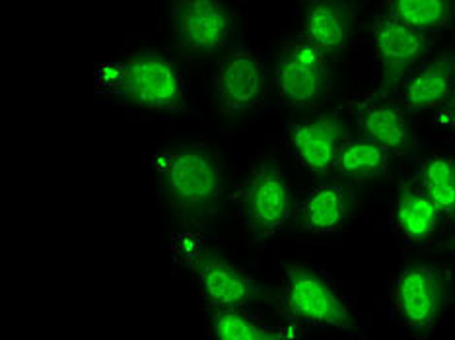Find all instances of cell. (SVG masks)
<instances>
[{
    "instance_id": "6da1fadb",
    "label": "cell",
    "mask_w": 455,
    "mask_h": 340,
    "mask_svg": "<svg viewBox=\"0 0 455 340\" xmlns=\"http://www.w3.org/2000/svg\"><path fill=\"white\" fill-rule=\"evenodd\" d=\"M98 86L140 109L178 113L188 103L181 67L158 51H134L96 70Z\"/></svg>"
},
{
    "instance_id": "7a4b0ae2",
    "label": "cell",
    "mask_w": 455,
    "mask_h": 340,
    "mask_svg": "<svg viewBox=\"0 0 455 340\" xmlns=\"http://www.w3.org/2000/svg\"><path fill=\"white\" fill-rule=\"evenodd\" d=\"M281 305L296 323L350 331L356 327L355 307L333 278L309 265H292L283 274Z\"/></svg>"
},
{
    "instance_id": "3957f363",
    "label": "cell",
    "mask_w": 455,
    "mask_h": 340,
    "mask_svg": "<svg viewBox=\"0 0 455 340\" xmlns=\"http://www.w3.org/2000/svg\"><path fill=\"white\" fill-rule=\"evenodd\" d=\"M152 171L165 199L181 210H201L216 202L224 189L219 160L201 146H170L152 160Z\"/></svg>"
},
{
    "instance_id": "277c9868",
    "label": "cell",
    "mask_w": 455,
    "mask_h": 340,
    "mask_svg": "<svg viewBox=\"0 0 455 340\" xmlns=\"http://www.w3.org/2000/svg\"><path fill=\"white\" fill-rule=\"evenodd\" d=\"M450 276L442 266L411 263L391 284V305L409 331L430 333L448 307Z\"/></svg>"
},
{
    "instance_id": "5b68a950",
    "label": "cell",
    "mask_w": 455,
    "mask_h": 340,
    "mask_svg": "<svg viewBox=\"0 0 455 340\" xmlns=\"http://www.w3.org/2000/svg\"><path fill=\"white\" fill-rule=\"evenodd\" d=\"M276 94L292 107L312 106L329 86V59L322 49L298 34L283 47L275 65Z\"/></svg>"
},
{
    "instance_id": "8992f818",
    "label": "cell",
    "mask_w": 455,
    "mask_h": 340,
    "mask_svg": "<svg viewBox=\"0 0 455 340\" xmlns=\"http://www.w3.org/2000/svg\"><path fill=\"white\" fill-rule=\"evenodd\" d=\"M242 209L250 228L259 235L281 232L294 218L296 201L291 179L278 168H257L242 187Z\"/></svg>"
},
{
    "instance_id": "52a82bcc",
    "label": "cell",
    "mask_w": 455,
    "mask_h": 340,
    "mask_svg": "<svg viewBox=\"0 0 455 340\" xmlns=\"http://www.w3.org/2000/svg\"><path fill=\"white\" fill-rule=\"evenodd\" d=\"M232 12L220 0H178V3H172V34L189 53H219L232 36Z\"/></svg>"
},
{
    "instance_id": "ba28073f",
    "label": "cell",
    "mask_w": 455,
    "mask_h": 340,
    "mask_svg": "<svg viewBox=\"0 0 455 340\" xmlns=\"http://www.w3.org/2000/svg\"><path fill=\"white\" fill-rule=\"evenodd\" d=\"M267 94L263 59L250 47L228 51L216 70V96L228 111L243 113L259 106Z\"/></svg>"
},
{
    "instance_id": "9c48e42d",
    "label": "cell",
    "mask_w": 455,
    "mask_h": 340,
    "mask_svg": "<svg viewBox=\"0 0 455 340\" xmlns=\"http://www.w3.org/2000/svg\"><path fill=\"white\" fill-rule=\"evenodd\" d=\"M288 150L306 171L327 175L337 171V156L345 142L343 123L335 115L296 121L286 135Z\"/></svg>"
},
{
    "instance_id": "30bf717a",
    "label": "cell",
    "mask_w": 455,
    "mask_h": 340,
    "mask_svg": "<svg viewBox=\"0 0 455 340\" xmlns=\"http://www.w3.org/2000/svg\"><path fill=\"white\" fill-rule=\"evenodd\" d=\"M370 41L381 68L389 76L415 67L430 47L427 34L411 28L389 10L376 14L370 28Z\"/></svg>"
},
{
    "instance_id": "8fae6325",
    "label": "cell",
    "mask_w": 455,
    "mask_h": 340,
    "mask_svg": "<svg viewBox=\"0 0 455 340\" xmlns=\"http://www.w3.org/2000/svg\"><path fill=\"white\" fill-rule=\"evenodd\" d=\"M191 269L196 274L201 297L212 312L243 309L251 302L255 290L251 276L230 261L203 255Z\"/></svg>"
},
{
    "instance_id": "7c38bea8",
    "label": "cell",
    "mask_w": 455,
    "mask_h": 340,
    "mask_svg": "<svg viewBox=\"0 0 455 340\" xmlns=\"http://www.w3.org/2000/svg\"><path fill=\"white\" fill-rule=\"evenodd\" d=\"M355 8L339 0L309 3L304 14L302 36L322 49L325 57H337L348 47L355 34Z\"/></svg>"
},
{
    "instance_id": "4fadbf2b",
    "label": "cell",
    "mask_w": 455,
    "mask_h": 340,
    "mask_svg": "<svg viewBox=\"0 0 455 340\" xmlns=\"http://www.w3.org/2000/svg\"><path fill=\"white\" fill-rule=\"evenodd\" d=\"M455 91V63L451 57L428 60L412 68L403 80L401 101L409 111L450 106Z\"/></svg>"
},
{
    "instance_id": "5bb4252c",
    "label": "cell",
    "mask_w": 455,
    "mask_h": 340,
    "mask_svg": "<svg viewBox=\"0 0 455 340\" xmlns=\"http://www.w3.org/2000/svg\"><path fill=\"white\" fill-rule=\"evenodd\" d=\"M356 123L362 138L371 140L386 148L389 154H397L409 148L411 125L409 119L395 103L379 98H364L355 103Z\"/></svg>"
},
{
    "instance_id": "9a60e30c",
    "label": "cell",
    "mask_w": 455,
    "mask_h": 340,
    "mask_svg": "<svg viewBox=\"0 0 455 340\" xmlns=\"http://www.w3.org/2000/svg\"><path fill=\"white\" fill-rule=\"evenodd\" d=\"M442 220L443 214L417 181L403 185L397 191L393 201V225L407 243H428L436 238Z\"/></svg>"
},
{
    "instance_id": "2e32d148",
    "label": "cell",
    "mask_w": 455,
    "mask_h": 340,
    "mask_svg": "<svg viewBox=\"0 0 455 340\" xmlns=\"http://www.w3.org/2000/svg\"><path fill=\"white\" fill-rule=\"evenodd\" d=\"M302 228L315 235H331L345 228L348 220V199L337 183H322L298 204Z\"/></svg>"
},
{
    "instance_id": "e0dca14e",
    "label": "cell",
    "mask_w": 455,
    "mask_h": 340,
    "mask_svg": "<svg viewBox=\"0 0 455 340\" xmlns=\"http://www.w3.org/2000/svg\"><path fill=\"white\" fill-rule=\"evenodd\" d=\"M393 154L366 138H345L337 156V173L345 179L368 181L384 178Z\"/></svg>"
},
{
    "instance_id": "ac0fdd59",
    "label": "cell",
    "mask_w": 455,
    "mask_h": 340,
    "mask_svg": "<svg viewBox=\"0 0 455 340\" xmlns=\"http://www.w3.org/2000/svg\"><path fill=\"white\" fill-rule=\"evenodd\" d=\"M214 340H291L283 327L268 325L247 309H220L211 315Z\"/></svg>"
},
{
    "instance_id": "d6986e66",
    "label": "cell",
    "mask_w": 455,
    "mask_h": 340,
    "mask_svg": "<svg viewBox=\"0 0 455 340\" xmlns=\"http://www.w3.org/2000/svg\"><path fill=\"white\" fill-rule=\"evenodd\" d=\"M417 183L438 206L443 218L455 216V160L446 154H430L420 162Z\"/></svg>"
},
{
    "instance_id": "ffe728a7",
    "label": "cell",
    "mask_w": 455,
    "mask_h": 340,
    "mask_svg": "<svg viewBox=\"0 0 455 340\" xmlns=\"http://www.w3.org/2000/svg\"><path fill=\"white\" fill-rule=\"evenodd\" d=\"M386 6L391 14L422 34L448 28L455 14V6L448 0H395Z\"/></svg>"
},
{
    "instance_id": "44dd1931",
    "label": "cell",
    "mask_w": 455,
    "mask_h": 340,
    "mask_svg": "<svg viewBox=\"0 0 455 340\" xmlns=\"http://www.w3.org/2000/svg\"><path fill=\"white\" fill-rule=\"evenodd\" d=\"M438 119L443 121L442 125H448V127H451V129L455 130V106H450L446 111L442 113V115H440Z\"/></svg>"
},
{
    "instance_id": "7402d4cb",
    "label": "cell",
    "mask_w": 455,
    "mask_h": 340,
    "mask_svg": "<svg viewBox=\"0 0 455 340\" xmlns=\"http://www.w3.org/2000/svg\"><path fill=\"white\" fill-rule=\"evenodd\" d=\"M450 106H455V91H453V99H451V103H450Z\"/></svg>"
}]
</instances>
